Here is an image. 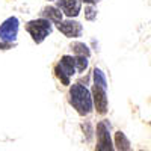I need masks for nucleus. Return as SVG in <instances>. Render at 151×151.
<instances>
[{
  "mask_svg": "<svg viewBox=\"0 0 151 151\" xmlns=\"http://www.w3.org/2000/svg\"><path fill=\"white\" fill-rule=\"evenodd\" d=\"M70 103L79 115L85 116L92 112V97L88 88L82 83H74L70 88Z\"/></svg>",
  "mask_w": 151,
  "mask_h": 151,
  "instance_id": "1",
  "label": "nucleus"
},
{
  "mask_svg": "<svg viewBox=\"0 0 151 151\" xmlns=\"http://www.w3.org/2000/svg\"><path fill=\"white\" fill-rule=\"evenodd\" d=\"M26 30L30 33L32 40L40 44L42 42L45 38L52 33V21L47 18H38V20H32L26 24Z\"/></svg>",
  "mask_w": 151,
  "mask_h": 151,
  "instance_id": "2",
  "label": "nucleus"
},
{
  "mask_svg": "<svg viewBox=\"0 0 151 151\" xmlns=\"http://www.w3.org/2000/svg\"><path fill=\"white\" fill-rule=\"evenodd\" d=\"M76 58L73 56H62V59L56 64L55 67V73L58 76V79L64 83V85H70V80L71 77L76 74Z\"/></svg>",
  "mask_w": 151,
  "mask_h": 151,
  "instance_id": "3",
  "label": "nucleus"
},
{
  "mask_svg": "<svg viewBox=\"0 0 151 151\" xmlns=\"http://www.w3.org/2000/svg\"><path fill=\"white\" fill-rule=\"evenodd\" d=\"M20 29V21L17 17H9L0 24V41L14 44L17 40V33Z\"/></svg>",
  "mask_w": 151,
  "mask_h": 151,
  "instance_id": "4",
  "label": "nucleus"
},
{
  "mask_svg": "<svg viewBox=\"0 0 151 151\" xmlns=\"http://www.w3.org/2000/svg\"><path fill=\"white\" fill-rule=\"evenodd\" d=\"M97 137L98 145L97 151H113L112 139H110V124L107 121H100L97 124Z\"/></svg>",
  "mask_w": 151,
  "mask_h": 151,
  "instance_id": "5",
  "label": "nucleus"
},
{
  "mask_svg": "<svg viewBox=\"0 0 151 151\" xmlns=\"http://www.w3.org/2000/svg\"><path fill=\"white\" fill-rule=\"evenodd\" d=\"M58 29L68 38H79L83 32L82 24L77 21H73V20H65V21L58 23Z\"/></svg>",
  "mask_w": 151,
  "mask_h": 151,
  "instance_id": "6",
  "label": "nucleus"
},
{
  "mask_svg": "<svg viewBox=\"0 0 151 151\" xmlns=\"http://www.w3.org/2000/svg\"><path fill=\"white\" fill-rule=\"evenodd\" d=\"M106 91L107 89H104L101 86H97V85H94V88H92L95 109L100 115H104L107 112V94H106Z\"/></svg>",
  "mask_w": 151,
  "mask_h": 151,
  "instance_id": "7",
  "label": "nucleus"
},
{
  "mask_svg": "<svg viewBox=\"0 0 151 151\" xmlns=\"http://www.w3.org/2000/svg\"><path fill=\"white\" fill-rule=\"evenodd\" d=\"M58 9L68 17H77L82 9V0H56Z\"/></svg>",
  "mask_w": 151,
  "mask_h": 151,
  "instance_id": "8",
  "label": "nucleus"
},
{
  "mask_svg": "<svg viewBox=\"0 0 151 151\" xmlns=\"http://www.w3.org/2000/svg\"><path fill=\"white\" fill-rule=\"evenodd\" d=\"M41 15H42V18H47V20L55 21V23H60L62 21V12L58 8H55V6H45L41 11Z\"/></svg>",
  "mask_w": 151,
  "mask_h": 151,
  "instance_id": "9",
  "label": "nucleus"
},
{
  "mask_svg": "<svg viewBox=\"0 0 151 151\" xmlns=\"http://www.w3.org/2000/svg\"><path fill=\"white\" fill-rule=\"evenodd\" d=\"M115 144L119 148V151H127L130 148V142H129V139L125 137V134L122 132H116L115 133Z\"/></svg>",
  "mask_w": 151,
  "mask_h": 151,
  "instance_id": "10",
  "label": "nucleus"
},
{
  "mask_svg": "<svg viewBox=\"0 0 151 151\" xmlns=\"http://www.w3.org/2000/svg\"><path fill=\"white\" fill-rule=\"evenodd\" d=\"M71 48H73V52L76 53V56H86V58H89V55H91L89 47H88L86 44H83V42H74L71 45Z\"/></svg>",
  "mask_w": 151,
  "mask_h": 151,
  "instance_id": "11",
  "label": "nucleus"
},
{
  "mask_svg": "<svg viewBox=\"0 0 151 151\" xmlns=\"http://www.w3.org/2000/svg\"><path fill=\"white\" fill-rule=\"evenodd\" d=\"M94 85L101 86V88H104V89H107V79H106L104 73L100 70V68H95L94 70Z\"/></svg>",
  "mask_w": 151,
  "mask_h": 151,
  "instance_id": "12",
  "label": "nucleus"
},
{
  "mask_svg": "<svg viewBox=\"0 0 151 151\" xmlns=\"http://www.w3.org/2000/svg\"><path fill=\"white\" fill-rule=\"evenodd\" d=\"M74 58H76V70L79 73H83L88 68V64H89L88 58L86 56H74Z\"/></svg>",
  "mask_w": 151,
  "mask_h": 151,
  "instance_id": "13",
  "label": "nucleus"
},
{
  "mask_svg": "<svg viewBox=\"0 0 151 151\" xmlns=\"http://www.w3.org/2000/svg\"><path fill=\"white\" fill-rule=\"evenodd\" d=\"M85 18L86 20H89V21H94L97 18V11L92 8V6H88L85 9Z\"/></svg>",
  "mask_w": 151,
  "mask_h": 151,
  "instance_id": "14",
  "label": "nucleus"
},
{
  "mask_svg": "<svg viewBox=\"0 0 151 151\" xmlns=\"http://www.w3.org/2000/svg\"><path fill=\"white\" fill-rule=\"evenodd\" d=\"M12 45H14V44H11V42H5V41H2V42H0V48H2V50H6V48H11Z\"/></svg>",
  "mask_w": 151,
  "mask_h": 151,
  "instance_id": "15",
  "label": "nucleus"
},
{
  "mask_svg": "<svg viewBox=\"0 0 151 151\" xmlns=\"http://www.w3.org/2000/svg\"><path fill=\"white\" fill-rule=\"evenodd\" d=\"M82 2H85V3H97V2H100V0H82Z\"/></svg>",
  "mask_w": 151,
  "mask_h": 151,
  "instance_id": "16",
  "label": "nucleus"
}]
</instances>
